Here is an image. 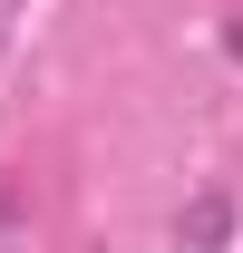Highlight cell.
<instances>
[{
	"instance_id": "6da1fadb",
	"label": "cell",
	"mask_w": 243,
	"mask_h": 253,
	"mask_svg": "<svg viewBox=\"0 0 243 253\" xmlns=\"http://www.w3.org/2000/svg\"><path fill=\"white\" fill-rule=\"evenodd\" d=\"M224 224H234V214H224V195H204V205H195V224H175V244H195V253H204Z\"/></svg>"
}]
</instances>
